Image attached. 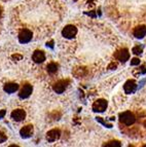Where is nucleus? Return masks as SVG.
Masks as SVG:
<instances>
[{"label":"nucleus","mask_w":146,"mask_h":147,"mask_svg":"<svg viewBox=\"0 0 146 147\" xmlns=\"http://www.w3.org/2000/svg\"><path fill=\"white\" fill-rule=\"evenodd\" d=\"M76 34H77V28H76L75 26H72V25L66 26L63 29V31H62V35H63L65 38H67V39H71V38H73Z\"/></svg>","instance_id":"nucleus-2"},{"label":"nucleus","mask_w":146,"mask_h":147,"mask_svg":"<svg viewBox=\"0 0 146 147\" xmlns=\"http://www.w3.org/2000/svg\"><path fill=\"white\" fill-rule=\"evenodd\" d=\"M5 115V110H1L0 111V118H2Z\"/></svg>","instance_id":"nucleus-21"},{"label":"nucleus","mask_w":146,"mask_h":147,"mask_svg":"<svg viewBox=\"0 0 146 147\" xmlns=\"http://www.w3.org/2000/svg\"><path fill=\"white\" fill-rule=\"evenodd\" d=\"M69 84V81L68 80H60L58 81L57 84H55L54 86V91L56 92L57 94H62L65 92V90L67 88Z\"/></svg>","instance_id":"nucleus-6"},{"label":"nucleus","mask_w":146,"mask_h":147,"mask_svg":"<svg viewBox=\"0 0 146 147\" xmlns=\"http://www.w3.org/2000/svg\"><path fill=\"white\" fill-rule=\"evenodd\" d=\"M132 52H133V54H135V55H140L142 53V47H133Z\"/></svg>","instance_id":"nucleus-17"},{"label":"nucleus","mask_w":146,"mask_h":147,"mask_svg":"<svg viewBox=\"0 0 146 147\" xmlns=\"http://www.w3.org/2000/svg\"><path fill=\"white\" fill-rule=\"evenodd\" d=\"M32 39V32L29 29H23L19 34V41L21 43H28Z\"/></svg>","instance_id":"nucleus-3"},{"label":"nucleus","mask_w":146,"mask_h":147,"mask_svg":"<svg viewBox=\"0 0 146 147\" xmlns=\"http://www.w3.org/2000/svg\"><path fill=\"white\" fill-rule=\"evenodd\" d=\"M32 91H33V88H32V86L30 84H25L23 86V88L21 90L20 92L19 96L21 99H27L28 97H30V95L32 94Z\"/></svg>","instance_id":"nucleus-9"},{"label":"nucleus","mask_w":146,"mask_h":147,"mask_svg":"<svg viewBox=\"0 0 146 147\" xmlns=\"http://www.w3.org/2000/svg\"><path fill=\"white\" fill-rule=\"evenodd\" d=\"M146 35V27L145 26H140V27H137L134 30V36L136 38H143Z\"/></svg>","instance_id":"nucleus-13"},{"label":"nucleus","mask_w":146,"mask_h":147,"mask_svg":"<svg viewBox=\"0 0 146 147\" xmlns=\"http://www.w3.org/2000/svg\"><path fill=\"white\" fill-rule=\"evenodd\" d=\"M26 117V112L23 109H16L11 112V118L16 121H22Z\"/></svg>","instance_id":"nucleus-7"},{"label":"nucleus","mask_w":146,"mask_h":147,"mask_svg":"<svg viewBox=\"0 0 146 147\" xmlns=\"http://www.w3.org/2000/svg\"><path fill=\"white\" fill-rule=\"evenodd\" d=\"M59 138H60V131L59 130H51L46 134V140L49 142H55Z\"/></svg>","instance_id":"nucleus-12"},{"label":"nucleus","mask_w":146,"mask_h":147,"mask_svg":"<svg viewBox=\"0 0 146 147\" xmlns=\"http://www.w3.org/2000/svg\"><path fill=\"white\" fill-rule=\"evenodd\" d=\"M32 60L37 64H40L45 61V55L41 51H35L32 55Z\"/></svg>","instance_id":"nucleus-11"},{"label":"nucleus","mask_w":146,"mask_h":147,"mask_svg":"<svg viewBox=\"0 0 146 147\" xmlns=\"http://www.w3.org/2000/svg\"><path fill=\"white\" fill-rule=\"evenodd\" d=\"M7 140V137H6V135H5L4 133L0 132V143H3L5 142Z\"/></svg>","instance_id":"nucleus-18"},{"label":"nucleus","mask_w":146,"mask_h":147,"mask_svg":"<svg viewBox=\"0 0 146 147\" xmlns=\"http://www.w3.org/2000/svg\"><path fill=\"white\" fill-rule=\"evenodd\" d=\"M106 108H107V102L103 99L97 100L93 104V110L95 112H103L104 110H106Z\"/></svg>","instance_id":"nucleus-4"},{"label":"nucleus","mask_w":146,"mask_h":147,"mask_svg":"<svg viewBox=\"0 0 146 147\" xmlns=\"http://www.w3.org/2000/svg\"><path fill=\"white\" fill-rule=\"evenodd\" d=\"M120 142H118V141H109V142H107L106 144H105V146H114V147H119L120 146Z\"/></svg>","instance_id":"nucleus-16"},{"label":"nucleus","mask_w":146,"mask_h":147,"mask_svg":"<svg viewBox=\"0 0 146 147\" xmlns=\"http://www.w3.org/2000/svg\"><path fill=\"white\" fill-rule=\"evenodd\" d=\"M140 64V60L138 59V58H134V59H132V61H131V65H139Z\"/></svg>","instance_id":"nucleus-19"},{"label":"nucleus","mask_w":146,"mask_h":147,"mask_svg":"<svg viewBox=\"0 0 146 147\" xmlns=\"http://www.w3.org/2000/svg\"><path fill=\"white\" fill-rule=\"evenodd\" d=\"M115 58H116L118 61L122 62V63L127 62L128 60L130 59V53H129V51H128L127 49H119V51H117V52H116V54H115Z\"/></svg>","instance_id":"nucleus-5"},{"label":"nucleus","mask_w":146,"mask_h":147,"mask_svg":"<svg viewBox=\"0 0 146 147\" xmlns=\"http://www.w3.org/2000/svg\"><path fill=\"white\" fill-rule=\"evenodd\" d=\"M33 134V127L32 125H25L21 129L20 131V135L21 137L24 138V139H27V138H30Z\"/></svg>","instance_id":"nucleus-8"},{"label":"nucleus","mask_w":146,"mask_h":147,"mask_svg":"<svg viewBox=\"0 0 146 147\" xmlns=\"http://www.w3.org/2000/svg\"><path fill=\"white\" fill-rule=\"evenodd\" d=\"M137 88V84L134 80H128L124 86V90L126 94H133Z\"/></svg>","instance_id":"nucleus-10"},{"label":"nucleus","mask_w":146,"mask_h":147,"mask_svg":"<svg viewBox=\"0 0 146 147\" xmlns=\"http://www.w3.org/2000/svg\"><path fill=\"white\" fill-rule=\"evenodd\" d=\"M23 57L22 56H20V55H14L12 56V60H21Z\"/></svg>","instance_id":"nucleus-20"},{"label":"nucleus","mask_w":146,"mask_h":147,"mask_svg":"<svg viewBox=\"0 0 146 147\" xmlns=\"http://www.w3.org/2000/svg\"><path fill=\"white\" fill-rule=\"evenodd\" d=\"M19 86L17 84H14V82H9V84H6L4 86V92H6L7 94H12L15 92L18 91Z\"/></svg>","instance_id":"nucleus-14"},{"label":"nucleus","mask_w":146,"mask_h":147,"mask_svg":"<svg viewBox=\"0 0 146 147\" xmlns=\"http://www.w3.org/2000/svg\"><path fill=\"white\" fill-rule=\"evenodd\" d=\"M58 67L59 66L57 63H49V65H47V67H46V69H47V72H49V73L54 74L58 71Z\"/></svg>","instance_id":"nucleus-15"},{"label":"nucleus","mask_w":146,"mask_h":147,"mask_svg":"<svg viewBox=\"0 0 146 147\" xmlns=\"http://www.w3.org/2000/svg\"><path fill=\"white\" fill-rule=\"evenodd\" d=\"M119 119L122 123H124L126 125H134L135 121H136V117L133 113L129 112V111H126V112H122L119 114Z\"/></svg>","instance_id":"nucleus-1"},{"label":"nucleus","mask_w":146,"mask_h":147,"mask_svg":"<svg viewBox=\"0 0 146 147\" xmlns=\"http://www.w3.org/2000/svg\"><path fill=\"white\" fill-rule=\"evenodd\" d=\"M1 15H2V11H1V8H0V18H1Z\"/></svg>","instance_id":"nucleus-22"}]
</instances>
